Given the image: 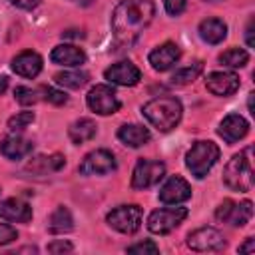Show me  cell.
Returning a JSON list of instances; mask_svg holds the SVG:
<instances>
[{
	"instance_id": "6da1fadb",
	"label": "cell",
	"mask_w": 255,
	"mask_h": 255,
	"mask_svg": "<svg viewBox=\"0 0 255 255\" xmlns=\"http://www.w3.org/2000/svg\"><path fill=\"white\" fill-rule=\"evenodd\" d=\"M155 6L151 0H122L112 14V32L118 46H131L151 24Z\"/></svg>"
},
{
	"instance_id": "7a4b0ae2",
	"label": "cell",
	"mask_w": 255,
	"mask_h": 255,
	"mask_svg": "<svg viewBox=\"0 0 255 255\" xmlns=\"http://www.w3.org/2000/svg\"><path fill=\"white\" fill-rule=\"evenodd\" d=\"M141 114H143V118L155 129H159V131H171L181 122L183 106L173 96H161V98H153L147 104H143Z\"/></svg>"
},
{
	"instance_id": "3957f363",
	"label": "cell",
	"mask_w": 255,
	"mask_h": 255,
	"mask_svg": "<svg viewBox=\"0 0 255 255\" xmlns=\"http://www.w3.org/2000/svg\"><path fill=\"white\" fill-rule=\"evenodd\" d=\"M253 147H245L241 153L233 155L225 169H223V181L233 191H251L253 187V159H251Z\"/></svg>"
},
{
	"instance_id": "277c9868",
	"label": "cell",
	"mask_w": 255,
	"mask_h": 255,
	"mask_svg": "<svg viewBox=\"0 0 255 255\" xmlns=\"http://www.w3.org/2000/svg\"><path fill=\"white\" fill-rule=\"evenodd\" d=\"M219 159V147L213 141H195L185 155V167L193 177L203 179Z\"/></svg>"
},
{
	"instance_id": "5b68a950",
	"label": "cell",
	"mask_w": 255,
	"mask_h": 255,
	"mask_svg": "<svg viewBox=\"0 0 255 255\" xmlns=\"http://www.w3.org/2000/svg\"><path fill=\"white\" fill-rule=\"evenodd\" d=\"M106 221L112 229L126 233V235H133L141 227V207L139 205H120L106 215Z\"/></svg>"
},
{
	"instance_id": "8992f818",
	"label": "cell",
	"mask_w": 255,
	"mask_h": 255,
	"mask_svg": "<svg viewBox=\"0 0 255 255\" xmlns=\"http://www.w3.org/2000/svg\"><path fill=\"white\" fill-rule=\"evenodd\" d=\"M185 217H187V209L185 207H163V209H155L147 217V229L151 233H155V235H167L175 227H179V223Z\"/></svg>"
},
{
	"instance_id": "52a82bcc",
	"label": "cell",
	"mask_w": 255,
	"mask_h": 255,
	"mask_svg": "<svg viewBox=\"0 0 255 255\" xmlns=\"http://www.w3.org/2000/svg\"><path fill=\"white\" fill-rule=\"evenodd\" d=\"M86 102H88V108L100 116H112L122 108V102H120L116 90L112 86H106V84L94 86L88 92Z\"/></svg>"
},
{
	"instance_id": "ba28073f",
	"label": "cell",
	"mask_w": 255,
	"mask_h": 255,
	"mask_svg": "<svg viewBox=\"0 0 255 255\" xmlns=\"http://www.w3.org/2000/svg\"><path fill=\"white\" fill-rule=\"evenodd\" d=\"M165 175V165L157 159H137L133 173H131V187L133 189H147L159 183Z\"/></svg>"
},
{
	"instance_id": "9c48e42d",
	"label": "cell",
	"mask_w": 255,
	"mask_h": 255,
	"mask_svg": "<svg viewBox=\"0 0 255 255\" xmlns=\"http://www.w3.org/2000/svg\"><path fill=\"white\" fill-rule=\"evenodd\" d=\"M253 217V203L249 199L235 203L233 199H223L215 209V219L223 223H231L233 227H243Z\"/></svg>"
},
{
	"instance_id": "30bf717a",
	"label": "cell",
	"mask_w": 255,
	"mask_h": 255,
	"mask_svg": "<svg viewBox=\"0 0 255 255\" xmlns=\"http://www.w3.org/2000/svg\"><path fill=\"white\" fill-rule=\"evenodd\" d=\"M225 237L213 227H199L187 235V247L197 253H213L225 249Z\"/></svg>"
},
{
	"instance_id": "8fae6325",
	"label": "cell",
	"mask_w": 255,
	"mask_h": 255,
	"mask_svg": "<svg viewBox=\"0 0 255 255\" xmlns=\"http://www.w3.org/2000/svg\"><path fill=\"white\" fill-rule=\"evenodd\" d=\"M116 167H118V163L110 149H94V151L86 153L78 171L82 175H108V173L116 171Z\"/></svg>"
},
{
	"instance_id": "7c38bea8",
	"label": "cell",
	"mask_w": 255,
	"mask_h": 255,
	"mask_svg": "<svg viewBox=\"0 0 255 255\" xmlns=\"http://www.w3.org/2000/svg\"><path fill=\"white\" fill-rule=\"evenodd\" d=\"M104 78L110 82V84H116V86H135L139 80H141V72L139 68L129 62V60H122V62H116L112 64L106 72H104Z\"/></svg>"
},
{
	"instance_id": "4fadbf2b",
	"label": "cell",
	"mask_w": 255,
	"mask_h": 255,
	"mask_svg": "<svg viewBox=\"0 0 255 255\" xmlns=\"http://www.w3.org/2000/svg\"><path fill=\"white\" fill-rule=\"evenodd\" d=\"M189 197H191V187L179 175H171L159 189V201L165 205H179Z\"/></svg>"
},
{
	"instance_id": "5bb4252c",
	"label": "cell",
	"mask_w": 255,
	"mask_h": 255,
	"mask_svg": "<svg viewBox=\"0 0 255 255\" xmlns=\"http://www.w3.org/2000/svg\"><path fill=\"white\" fill-rule=\"evenodd\" d=\"M179 58H181V50L175 42H163L161 46L151 50L149 56H147L151 68L157 70V72H165V70L173 68L179 62Z\"/></svg>"
},
{
	"instance_id": "9a60e30c",
	"label": "cell",
	"mask_w": 255,
	"mask_h": 255,
	"mask_svg": "<svg viewBox=\"0 0 255 255\" xmlns=\"http://www.w3.org/2000/svg\"><path fill=\"white\" fill-rule=\"evenodd\" d=\"M205 86L213 96L227 98L239 90V78L233 72H211L205 80Z\"/></svg>"
},
{
	"instance_id": "2e32d148",
	"label": "cell",
	"mask_w": 255,
	"mask_h": 255,
	"mask_svg": "<svg viewBox=\"0 0 255 255\" xmlns=\"http://www.w3.org/2000/svg\"><path fill=\"white\" fill-rule=\"evenodd\" d=\"M249 131V122L239 116V114H229L221 120L219 128H217V133L223 137V141L227 143H235L239 139H243Z\"/></svg>"
},
{
	"instance_id": "e0dca14e",
	"label": "cell",
	"mask_w": 255,
	"mask_h": 255,
	"mask_svg": "<svg viewBox=\"0 0 255 255\" xmlns=\"http://www.w3.org/2000/svg\"><path fill=\"white\" fill-rule=\"evenodd\" d=\"M0 217L6 221H14V223H28L32 219V207L16 197L10 199H2L0 201Z\"/></svg>"
},
{
	"instance_id": "ac0fdd59",
	"label": "cell",
	"mask_w": 255,
	"mask_h": 255,
	"mask_svg": "<svg viewBox=\"0 0 255 255\" xmlns=\"http://www.w3.org/2000/svg\"><path fill=\"white\" fill-rule=\"evenodd\" d=\"M42 56L36 54V52H20L14 60H12V70L22 76V78H36L40 72H42Z\"/></svg>"
},
{
	"instance_id": "d6986e66",
	"label": "cell",
	"mask_w": 255,
	"mask_h": 255,
	"mask_svg": "<svg viewBox=\"0 0 255 255\" xmlns=\"http://www.w3.org/2000/svg\"><path fill=\"white\" fill-rule=\"evenodd\" d=\"M50 60L54 64H60V66H66V68H76V66L86 62V52L82 48L74 46V44H60L52 50Z\"/></svg>"
},
{
	"instance_id": "ffe728a7",
	"label": "cell",
	"mask_w": 255,
	"mask_h": 255,
	"mask_svg": "<svg viewBox=\"0 0 255 255\" xmlns=\"http://www.w3.org/2000/svg\"><path fill=\"white\" fill-rule=\"evenodd\" d=\"M32 149H34V143L30 139H24L18 133L0 139V153L8 159H14V161L26 157L28 153H32Z\"/></svg>"
},
{
	"instance_id": "44dd1931",
	"label": "cell",
	"mask_w": 255,
	"mask_h": 255,
	"mask_svg": "<svg viewBox=\"0 0 255 255\" xmlns=\"http://www.w3.org/2000/svg\"><path fill=\"white\" fill-rule=\"evenodd\" d=\"M118 139L128 147H141L149 141V129L139 124H126L118 129Z\"/></svg>"
},
{
	"instance_id": "7402d4cb",
	"label": "cell",
	"mask_w": 255,
	"mask_h": 255,
	"mask_svg": "<svg viewBox=\"0 0 255 255\" xmlns=\"http://www.w3.org/2000/svg\"><path fill=\"white\" fill-rule=\"evenodd\" d=\"M64 165H66V157L62 153H54V155H38V157L30 159L26 169L36 173V175H46V173L60 171Z\"/></svg>"
},
{
	"instance_id": "603a6c76",
	"label": "cell",
	"mask_w": 255,
	"mask_h": 255,
	"mask_svg": "<svg viewBox=\"0 0 255 255\" xmlns=\"http://www.w3.org/2000/svg\"><path fill=\"white\" fill-rule=\"evenodd\" d=\"M197 32H199V36H201L203 42H207V44H219L227 36V26L219 18H205V20H201Z\"/></svg>"
},
{
	"instance_id": "cb8c5ba5",
	"label": "cell",
	"mask_w": 255,
	"mask_h": 255,
	"mask_svg": "<svg viewBox=\"0 0 255 255\" xmlns=\"http://www.w3.org/2000/svg\"><path fill=\"white\" fill-rule=\"evenodd\" d=\"M96 131H98V126H96V122L90 120V118H80V120H76V122L68 128V135H70L72 143H76V145H82V143L94 139Z\"/></svg>"
},
{
	"instance_id": "d4e9b609",
	"label": "cell",
	"mask_w": 255,
	"mask_h": 255,
	"mask_svg": "<svg viewBox=\"0 0 255 255\" xmlns=\"http://www.w3.org/2000/svg\"><path fill=\"white\" fill-rule=\"evenodd\" d=\"M48 227L52 233H68L74 229V219H72V213L68 207L64 205H58L54 209V213L50 215V221H48Z\"/></svg>"
},
{
	"instance_id": "484cf974",
	"label": "cell",
	"mask_w": 255,
	"mask_h": 255,
	"mask_svg": "<svg viewBox=\"0 0 255 255\" xmlns=\"http://www.w3.org/2000/svg\"><path fill=\"white\" fill-rule=\"evenodd\" d=\"M56 84L58 86H64V88H70V90H80L82 86L88 84L90 80V74L88 72H80V70H72V72H58L54 76Z\"/></svg>"
},
{
	"instance_id": "4316f807",
	"label": "cell",
	"mask_w": 255,
	"mask_h": 255,
	"mask_svg": "<svg viewBox=\"0 0 255 255\" xmlns=\"http://www.w3.org/2000/svg\"><path fill=\"white\" fill-rule=\"evenodd\" d=\"M203 72V64L201 62H193L191 66H185L181 70H177L173 76H171V84L173 86H185V84H191L193 80H197V76Z\"/></svg>"
},
{
	"instance_id": "83f0119b",
	"label": "cell",
	"mask_w": 255,
	"mask_h": 255,
	"mask_svg": "<svg viewBox=\"0 0 255 255\" xmlns=\"http://www.w3.org/2000/svg\"><path fill=\"white\" fill-rule=\"evenodd\" d=\"M219 62L227 68H243L249 62V54L243 48H229L219 56Z\"/></svg>"
},
{
	"instance_id": "f1b7e54d",
	"label": "cell",
	"mask_w": 255,
	"mask_h": 255,
	"mask_svg": "<svg viewBox=\"0 0 255 255\" xmlns=\"http://www.w3.org/2000/svg\"><path fill=\"white\" fill-rule=\"evenodd\" d=\"M14 98L22 106H32V104H36L40 100V90H32L28 86H18L14 90Z\"/></svg>"
},
{
	"instance_id": "f546056e",
	"label": "cell",
	"mask_w": 255,
	"mask_h": 255,
	"mask_svg": "<svg viewBox=\"0 0 255 255\" xmlns=\"http://www.w3.org/2000/svg\"><path fill=\"white\" fill-rule=\"evenodd\" d=\"M32 122H34V114H32V112H20V114H16V116H12V118L8 120V128L18 133V131L26 129Z\"/></svg>"
},
{
	"instance_id": "4dcf8cb0",
	"label": "cell",
	"mask_w": 255,
	"mask_h": 255,
	"mask_svg": "<svg viewBox=\"0 0 255 255\" xmlns=\"http://www.w3.org/2000/svg\"><path fill=\"white\" fill-rule=\"evenodd\" d=\"M128 253H133V255H155V253H159V247L151 239H145V241H139V243L129 245L128 247Z\"/></svg>"
},
{
	"instance_id": "1f68e13d",
	"label": "cell",
	"mask_w": 255,
	"mask_h": 255,
	"mask_svg": "<svg viewBox=\"0 0 255 255\" xmlns=\"http://www.w3.org/2000/svg\"><path fill=\"white\" fill-rule=\"evenodd\" d=\"M40 92L44 94L42 98H44L46 102L54 104V106H62V104L68 102V96H66L62 90H56V88H52V86H44V88H40Z\"/></svg>"
},
{
	"instance_id": "d6a6232c",
	"label": "cell",
	"mask_w": 255,
	"mask_h": 255,
	"mask_svg": "<svg viewBox=\"0 0 255 255\" xmlns=\"http://www.w3.org/2000/svg\"><path fill=\"white\" fill-rule=\"evenodd\" d=\"M14 239H18V231H16L12 225L0 223V247H2V245H8V243H12Z\"/></svg>"
},
{
	"instance_id": "836d02e7",
	"label": "cell",
	"mask_w": 255,
	"mask_h": 255,
	"mask_svg": "<svg viewBox=\"0 0 255 255\" xmlns=\"http://www.w3.org/2000/svg\"><path fill=\"white\" fill-rule=\"evenodd\" d=\"M163 8L169 16H179L185 10V0H163Z\"/></svg>"
},
{
	"instance_id": "e575fe53",
	"label": "cell",
	"mask_w": 255,
	"mask_h": 255,
	"mask_svg": "<svg viewBox=\"0 0 255 255\" xmlns=\"http://www.w3.org/2000/svg\"><path fill=\"white\" fill-rule=\"evenodd\" d=\"M74 249V245L70 243V241H66V239H58V241H52L50 245H48V251L52 253V255H58V253H70Z\"/></svg>"
},
{
	"instance_id": "d590c367",
	"label": "cell",
	"mask_w": 255,
	"mask_h": 255,
	"mask_svg": "<svg viewBox=\"0 0 255 255\" xmlns=\"http://www.w3.org/2000/svg\"><path fill=\"white\" fill-rule=\"evenodd\" d=\"M8 2L16 8H22V10H32L40 4V0H8Z\"/></svg>"
},
{
	"instance_id": "8d00e7d4",
	"label": "cell",
	"mask_w": 255,
	"mask_h": 255,
	"mask_svg": "<svg viewBox=\"0 0 255 255\" xmlns=\"http://www.w3.org/2000/svg\"><path fill=\"white\" fill-rule=\"evenodd\" d=\"M255 251V239L253 237H247L243 245H239V253H253Z\"/></svg>"
},
{
	"instance_id": "74e56055",
	"label": "cell",
	"mask_w": 255,
	"mask_h": 255,
	"mask_svg": "<svg viewBox=\"0 0 255 255\" xmlns=\"http://www.w3.org/2000/svg\"><path fill=\"white\" fill-rule=\"evenodd\" d=\"M245 38H247V46L253 48L255 46V38H253V20H249L247 28H245Z\"/></svg>"
},
{
	"instance_id": "f35d334b",
	"label": "cell",
	"mask_w": 255,
	"mask_h": 255,
	"mask_svg": "<svg viewBox=\"0 0 255 255\" xmlns=\"http://www.w3.org/2000/svg\"><path fill=\"white\" fill-rule=\"evenodd\" d=\"M62 38H84V32H80V30H66V32H62Z\"/></svg>"
},
{
	"instance_id": "ab89813d",
	"label": "cell",
	"mask_w": 255,
	"mask_h": 255,
	"mask_svg": "<svg viewBox=\"0 0 255 255\" xmlns=\"http://www.w3.org/2000/svg\"><path fill=\"white\" fill-rule=\"evenodd\" d=\"M8 90V78L6 76H0V94H4Z\"/></svg>"
},
{
	"instance_id": "60d3db41",
	"label": "cell",
	"mask_w": 255,
	"mask_h": 255,
	"mask_svg": "<svg viewBox=\"0 0 255 255\" xmlns=\"http://www.w3.org/2000/svg\"><path fill=\"white\" fill-rule=\"evenodd\" d=\"M70 2H74V4H80V6H90L94 0H70Z\"/></svg>"
}]
</instances>
